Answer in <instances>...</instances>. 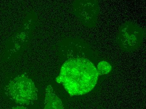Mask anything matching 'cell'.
I'll list each match as a JSON object with an SVG mask.
<instances>
[{
  "label": "cell",
  "mask_w": 146,
  "mask_h": 109,
  "mask_svg": "<svg viewBox=\"0 0 146 109\" xmlns=\"http://www.w3.org/2000/svg\"><path fill=\"white\" fill-rule=\"evenodd\" d=\"M98 73L94 65L87 58L76 57L63 64L56 81L64 86L71 96L90 92L98 81Z\"/></svg>",
  "instance_id": "obj_1"
},
{
  "label": "cell",
  "mask_w": 146,
  "mask_h": 109,
  "mask_svg": "<svg viewBox=\"0 0 146 109\" xmlns=\"http://www.w3.org/2000/svg\"><path fill=\"white\" fill-rule=\"evenodd\" d=\"M7 89L9 97L20 105H31L38 98V90L34 82L25 73L11 81Z\"/></svg>",
  "instance_id": "obj_2"
},
{
  "label": "cell",
  "mask_w": 146,
  "mask_h": 109,
  "mask_svg": "<svg viewBox=\"0 0 146 109\" xmlns=\"http://www.w3.org/2000/svg\"><path fill=\"white\" fill-rule=\"evenodd\" d=\"M145 36L142 28L132 22H126L119 28L116 41L124 52H132L141 46Z\"/></svg>",
  "instance_id": "obj_3"
},
{
  "label": "cell",
  "mask_w": 146,
  "mask_h": 109,
  "mask_svg": "<svg viewBox=\"0 0 146 109\" xmlns=\"http://www.w3.org/2000/svg\"><path fill=\"white\" fill-rule=\"evenodd\" d=\"M100 11L99 0H75L73 4V14L88 28L96 26Z\"/></svg>",
  "instance_id": "obj_4"
},
{
  "label": "cell",
  "mask_w": 146,
  "mask_h": 109,
  "mask_svg": "<svg viewBox=\"0 0 146 109\" xmlns=\"http://www.w3.org/2000/svg\"><path fill=\"white\" fill-rule=\"evenodd\" d=\"M44 109H63V103L60 99L53 92L51 85H48L46 89Z\"/></svg>",
  "instance_id": "obj_5"
},
{
  "label": "cell",
  "mask_w": 146,
  "mask_h": 109,
  "mask_svg": "<svg viewBox=\"0 0 146 109\" xmlns=\"http://www.w3.org/2000/svg\"><path fill=\"white\" fill-rule=\"evenodd\" d=\"M98 73L100 75L108 74L112 69V66L107 62L102 61L98 64Z\"/></svg>",
  "instance_id": "obj_6"
},
{
  "label": "cell",
  "mask_w": 146,
  "mask_h": 109,
  "mask_svg": "<svg viewBox=\"0 0 146 109\" xmlns=\"http://www.w3.org/2000/svg\"><path fill=\"white\" fill-rule=\"evenodd\" d=\"M13 109H27L26 107H25L23 105H20L19 106H15L13 108Z\"/></svg>",
  "instance_id": "obj_7"
}]
</instances>
